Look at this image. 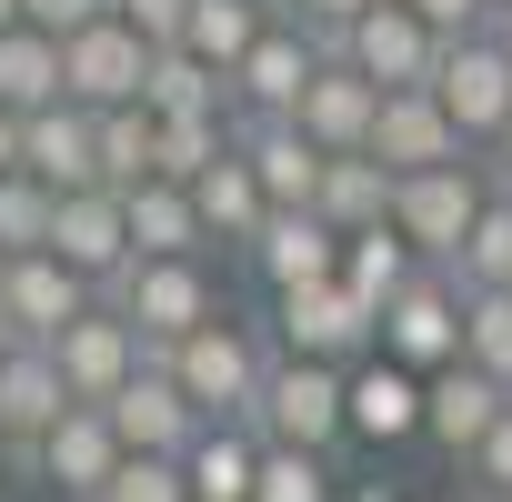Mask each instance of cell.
<instances>
[{"label": "cell", "mask_w": 512, "mask_h": 502, "mask_svg": "<svg viewBox=\"0 0 512 502\" xmlns=\"http://www.w3.org/2000/svg\"><path fill=\"white\" fill-rule=\"evenodd\" d=\"M272 352H282V332H262V322H241L231 302L201 322V332H181L161 362L181 372V392L211 412V422H251V402H262V372H272Z\"/></svg>", "instance_id": "6da1fadb"}, {"label": "cell", "mask_w": 512, "mask_h": 502, "mask_svg": "<svg viewBox=\"0 0 512 502\" xmlns=\"http://www.w3.org/2000/svg\"><path fill=\"white\" fill-rule=\"evenodd\" d=\"M101 302H121L151 352H171L181 332H201L221 312V282H211V251H131V262L101 282Z\"/></svg>", "instance_id": "7a4b0ae2"}, {"label": "cell", "mask_w": 512, "mask_h": 502, "mask_svg": "<svg viewBox=\"0 0 512 502\" xmlns=\"http://www.w3.org/2000/svg\"><path fill=\"white\" fill-rule=\"evenodd\" d=\"M251 432H262V442H312V452H342V442H352V362L272 352L262 402H251Z\"/></svg>", "instance_id": "3957f363"}, {"label": "cell", "mask_w": 512, "mask_h": 502, "mask_svg": "<svg viewBox=\"0 0 512 502\" xmlns=\"http://www.w3.org/2000/svg\"><path fill=\"white\" fill-rule=\"evenodd\" d=\"M432 91H442V111L462 121V141H472V151H492V141L512 131V31H502V21L442 31Z\"/></svg>", "instance_id": "277c9868"}, {"label": "cell", "mask_w": 512, "mask_h": 502, "mask_svg": "<svg viewBox=\"0 0 512 502\" xmlns=\"http://www.w3.org/2000/svg\"><path fill=\"white\" fill-rule=\"evenodd\" d=\"M482 201H492V161H482V151H462V161L402 171V191H392V221L412 231V251H422V262H462V241H472Z\"/></svg>", "instance_id": "5b68a950"}, {"label": "cell", "mask_w": 512, "mask_h": 502, "mask_svg": "<svg viewBox=\"0 0 512 502\" xmlns=\"http://www.w3.org/2000/svg\"><path fill=\"white\" fill-rule=\"evenodd\" d=\"M272 332H282V352H312V362H362V352H382V312H372L342 272L272 292Z\"/></svg>", "instance_id": "8992f818"}, {"label": "cell", "mask_w": 512, "mask_h": 502, "mask_svg": "<svg viewBox=\"0 0 512 502\" xmlns=\"http://www.w3.org/2000/svg\"><path fill=\"white\" fill-rule=\"evenodd\" d=\"M462 272L452 262H422L392 302H382V352L392 362H412V372H442V362H462Z\"/></svg>", "instance_id": "52a82bcc"}, {"label": "cell", "mask_w": 512, "mask_h": 502, "mask_svg": "<svg viewBox=\"0 0 512 502\" xmlns=\"http://www.w3.org/2000/svg\"><path fill=\"white\" fill-rule=\"evenodd\" d=\"M322 61H332V41L302 31L292 11H272V31L231 61V111H241V121H282V111H302V91H312Z\"/></svg>", "instance_id": "ba28073f"}, {"label": "cell", "mask_w": 512, "mask_h": 502, "mask_svg": "<svg viewBox=\"0 0 512 502\" xmlns=\"http://www.w3.org/2000/svg\"><path fill=\"white\" fill-rule=\"evenodd\" d=\"M51 362H61L71 402H111V392L151 362V342H141V322H131L121 302H91L81 322H61V332H51Z\"/></svg>", "instance_id": "9c48e42d"}, {"label": "cell", "mask_w": 512, "mask_h": 502, "mask_svg": "<svg viewBox=\"0 0 512 502\" xmlns=\"http://www.w3.org/2000/svg\"><path fill=\"white\" fill-rule=\"evenodd\" d=\"M241 262H251V282H262V292H292V282L342 272V231H332V211H322V201H272V211H262V231L241 241Z\"/></svg>", "instance_id": "30bf717a"}, {"label": "cell", "mask_w": 512, "mask_h": 502, "mask_svg": "<svg viewBox=\"0 0 512 502\" xmlns=\"http://www.w3.org/2000/svg\"><path fill=\"white\" fill-rule=\"evenodd\" d=\"M352 71H372L382 91H402V81H432V61H442V21L432 11H412V0H372V11L332 41Z\"/></svg>", "instance_id": "8fae6325"}, {"label": "cell", "mask_w": 512, "mask_h": 502, "mask_svg": "<svg viewBox=\"0 0 512 502\" xmlns=\"http://www.w3.org/2000/svg\"><path fill=\"white\" fill-rule=\"evenodd\" d=\"M151 31L141 21H121V11H101L91 31H71L61 41V61H71V101H91V111H111V101H141L151 91Z\"/></svg>", "instance_id": "7c38bea8"}, {"label": "cell", "mask_w": 512, "mask_h": 502, "mask_svg": "<svg viewBox=\"0 0 512 502\" xmlns=\"http://www.w3.org/2000/svg\"><path fill=\"white\" fill-rule=\"evenodd\" d=\"M502 412H512V382H502V372H482V362L462 352V362H442V372H432V392H422V442H432L442 462H472V442H482Z\"/></svg>", "instance_id": "4fadbf2b"}, {"label": "cell", "mask_w": 512, "mask_h": 502, "mask_svg": "<svg viewBox=\"0 0 512 502\" xmlns=\"http://www.w3.org/2000/svg\"><path fill=\"white\" fill-rule=\"evenodd\" d=\"M101 302V282L81 272V262H61V251L41 241V251H11V292H0V322H11L21 342H51L61 322H81Z\"/></svg>", "instance_id": "5bb4252c"}, {"label": "cell", "mask_w": 512, "mask_h": 502, "mask_svg": "<svg viewBox=\"0 0 512 502\" xmlns=\"http://www.w3.org/2000/svg\"><path fill=\"white\" fill-rule=\"evenodd\" d=\"M71 412V382H61V362H51V342H21L11 332V352H0V432H11V452H21V472L41 482V432Z\"/></svg>", "instance_id": "9a60e30c"}, {"label": "cell", "mask_w": 512, "mask_h": 502, "mask_svg": "<svg viewBox=\"0 0 512 502\" xmlns=\"http://www.w3.org/2000/svg\"><path fill=\"white\" fill-rule=\"evenodd\" d=\"M101 412L121 422V442H131V452H191V442H201V422H211V412L181 392V372H171L161 352H151V362H141V372H131Z\"/></svg>", "instance_id": "2e32d148"}, {"label": "cell", "mask_w": 512, "mask_h": 502, "mask_svg": "<svg viewBox=\"0 0 512 502\" xmlns=\"http://www.w3.org/2000/svg\"><path fill=\"white\" fill-rule=\"evenodd\" d=\"M422 392H432V372H412V362H392V352H362V362H352V442H362V452L422 442Z\"/></svg>", "instance_id": "e0dca14e"}, {"label": "cell", "mask_w": 512, "mask_h": 502, "mask_svg": "<svg viewBox=\"0 0 512 502\" xmlns=\"http://www.w3.org/2000/svg\"><path fill=\"white\" fill-rule=\"evenodd\" d=\"M121 452H131L121 422H111L101 402H71V412L41 432V482H51L61 502H101V482L121 472Z\"/></svg>", "instance_id": "ac0fdd59"}, {"label": "cell", "mask_w": 512, "mask_h": 502, "mask_svg": "<svg viewBox=\"0 0 512 502\" xmlns=\"http://www.w3.org/2000/svg\"><path fill=\"white\" fill-rule=\"evenodd\" d=\"M51 251H61V262H81L91 282H111V272L131 262V201H121V181H81V191H61V211H51Z\"/></svg>", "instance_id": "d6986e66"}, {"label": "cell", "mask_w": 512, "mask_h": 502, "mask_svg": "<svg viewBox=\"0 0 512 502\" xmlns=\"http://www.w3.org/2000/svg\"><path fill=\"white\" fill-rule=\"evenodd\" d=\"M372 151H382L392 171H432V161H462L472 141H462V121L442 111V91H432V81H402V91H382Z\"/></svg>", "instance_id": "ffe728a7"}, {"label": "cell", "mask_w": 512, "mask_h": 502, "mask_svg": "<svg viewBox=\"0 0 512 502\" xmlns=\"http://www.w3.org/2000/svg\"><path fill=\"white\" fill-rule=\"evenodd\" d=\"M21 171H41L51 191H81V181H101V111L91 101H41L31 121H21Z\"/></svg>", "instance_id": "44dd1931"}, {"label": "cell", "mask_w": 512, "mask_h": 502, "mask_svg": "<svg viewBox=\"0 0 512 502\" xmlns=\"http://www.w3.org/2000/svg\"><path fill=\"white\" fill-rule=\"evenodd\" d=\"M322 151H372V121H382V81L372 71H352L342 51L312 71V91H302V111H292Z\"/></svg>", "instance_id": "7402d4cb"}, {"label": "cell", "mask_w": 512, "mask_h": 502, "mask_svg": "<svg viewBox=\"0 0 512 502\" xmlns=\"http://www.w3.org/2000/svg\"><path fill=\"white\" fill-rule=\"evenodd\" d=\"M191 201H201L211 251H241L251 231H262V211H272V191H262V171H251V151H241V141H231L211 171H191Z\"/></svg>", "instance_id": "603a6c76"}, {"label": "cell", "mask_w": 512, "mask_h": 502, "mask_svg": "<svg viewBox=\"0 0 512 502\" xmlns=\"http://www.w3.org/2000/svg\"><path fill=\"white\" fill-rule=\"evenodd\" d=\"M241 151H251V171H262V191L272 201H312L322 191V171H332V151L282 111V121H241Z\"/></svg>", "instance_id": "cb8c5ba5"}, {"label": "cell", "mask_w": 512, "mask_h": 502, "mask_svg": "<svg viewBox=\"0 0 512 502\" xmlns=\"http://www.w3.org/2000/svg\"><path fill=\"white\" fill-rule=\"evenodd\" d=\"M392 191H402V171L382 161V151H332V171H322V211H332V231L352 241V231H372V221H392Z\"/></svg>", "instance_id": "d4e9b609"}, {"label": "cell", "mask_w": 512, "mask_h": 502, "mask_svg": "<svg viewBox=\"0 0 512 502\" xmlns=\"http://www.w3.org/2000/svg\"><path fill=\"white\" fill-rule=\"evenodd\" d=\"M121 201H131V251H211V231H201V201H191V181L151 171V181H131Z\"/></svg>", "instance_id": "484cf974"}, {"label": "cell", "mask_w": 512, "mask_h": 502, "mask_svg": "<svg viewBox=\"0 0 512 502\" xmlns=\"http://www.w3.org/2000/svg\"><path fill=\"white\" fill-rule=\"evenodd\" d=\"M61 91H71L61 31H41V21H11V31H0V101H11V111H41V101H61Z\"/></svg>", "instance_id": "4316f807"}, {"label": "cell", "mask_w": 512, "mask_h": 502, "mask_svg": "<svg viewBox=\"0 0 512 502\" xmlns=\"http://www.w3.org/2000/svg\"><path fill=\"white\" fill-rule=\"evenodd\" d=\"M181 462H191L201 502H251V482H262V432H251V422H201V442Z\"/></svg>", "instance_id": "83f0119b"}, {"label": "cell", "mask_w": 512, "mask_h": 502, "mask_svg": "<svg viewBox=\"0 0 512 502\" xmlns=\"http://www.w3.org/2000/svg\"><path fill=\"white\" fill-rule=\"evenodd\" d=\"M412 272H422V251H412V231H402V221H372V231H352V241H342V282H352L372 312H382Z\"/></svg>", "instance_id": "f1b7e54d"}, {"label": "cell", "mask_w": 512, "mask_h": 502, "mask_svg": "<svg viewBox=\"0 0 512 502\" xmlns=\"http://www.w3.org/2000/svg\"><path fill=\"white\" fill-rule=\"evenodd\" d=\"M151 111H231V71L221 61H201L191 41H161L151 51V91H141Z\"/></svg>", "instance_id": "f546056e"}, {"label": "cell", "mask_w": 512, "mask_h": 502, "mask_svg": "<svg viewBox=\"0 0 512 502\" xmlns=\"http://www.w3.org/2000/svg\"><path fill=\"white\" fill-rule=\"evenodd\" d=\"M272 11H282V0H191V21H181V41H191L201 61H221V71H231V61H241L251 41L272 31Z\"/></svg>", "instance_id": "4dcf8cb0"}, {"label": "cell", "mask_w": 512, "mask_h": 502, "mask_svg": "<svg viewBox=\"0 0 512 502\" xmlns=\"http://www.w3.org/2000/svg\"><path fill=\"white\" fill-rule=\"evenodd\" d=\"M151 171H161V111H151V101H111V111H101V181L131 191V181H151Z\"/></svg>", "instance_id": "1f68e13d"}, {"label": "cell", "mask_w": 512, "mask_h": 502, "mask_svg": "<svg viewBox=\"0 0 512 502\" xmlns=\"http://www.w3.org/2000/svg\"><path fill=\"white\" fill-rule=\"evenodd\" d=\"M251 502H342V472L312 442H262V482H251Z\"/></svg>", "instance_id": "d6a6232c"}, {"label": "cell", "mask_w": 512, "mask_h": 502, "mask_svg": "<svg viewBox=\"0 0 512 502\" xmlns=\"http://www.w3.org/2000/svg\"><path fill=\"white\" fill-rule=\"evenodd\" d=\"M462 292H472V282H462ZM462 352L512 382V282H482V292L462 302Z\"/></svg>", "instance_id": "836d02e7"}, {"label": "cell", "mask_w": 512, "mask_h": 502, "mask_svg": "<svg viewBox=\"0 0 512 502\" xmlns=\"http://www.w3.org/2000/svg\"><path fill=\"white\" fill-rule=\"evenodd\" d=\"M101 502H201L181 452H121V472L101 482Z\"/></svg>", "instance_id": "e575fe53"}, {"label": "cell", "mask_w": 512, "mask_h": 502, "mask_svg": "<svg viewBox=\"0 0 512 502\" xmlns=\"http://www.w3.org/2000/svg\"><path fill=\"white\" fill-rule=\"evenodd\" d=\"M51 211H61V191L41 171H0V241H11V251H41L51 241Z\"/></svg>", "instance_id": "d590c367"}, {"label": "cell", "mask_w": 512, "mask_h": 502, "mask_svg": "<svg viewBox=\"0 0 512 502\" xmlns=\"http://www.w3.org/2000/svg\"><path fill=\"white\" fill-rule=\"evenodd\" d=\"M472 292L482 282H512V191L492 181V201H482V221H472V241H462V262H452Z\"/></svg>", "instance_id": "8d00e7d4"}, {"label": "cell", "mask_w": 512, "mask_h": 502, "mask_svg": "<svg viewBox=\"0 0 512 502\" xmlns=\"http://www.w3.org/2000/svg\"><path fill=\"white\" fill-rule=\"evenodd\" d=\"M462 482H472L482 502H512V412H502V422H492V432L472 442V462H462Z\"/></svg>", "instance_id": "74e56055"}, {"label": "cell", "mask_w": 512, "mask_h": 502, "mask_svg": "<svg viewBox=\"0 0 512 502\" xmlns=\"http://www.w3.org/2000/svg\"><path fill=\"white\" fill-rule=\"evenodd\" d=\"M101 11H121V0H21V21H41V31H61V41H71V31H91Z\"/></svg>", "instance_id": "f35d334b"}, {"label": "cell", "mask_w": 512, "mask_h": 502, "mask_svg": "<svg viewBox=\"0 0 512 502\" xmlns=\"http://www.w3.org/2000/svg\"><path fill=\"white\" fill-rule=\"evenodd\" d=\"M282 11H292L302 31H322V41H342V31H352V21L372 11V0H282Z\"/></svg>", "instance_id": "ab89813d"}, {"label": "cell", "mask_w": 512, "mask_h": 502, "mask_svg": "<svg viewBox=\"0 0 512 502\" xmlns=\"http://www.w3.org/2000/svg\"><path fill=\"white\" fill-rule=\"evenodd\" d=\"M121 21H141L151 41H181V21H191V0H121Z\"/></svg>", "instance_id": "60d3db41"}, {"label": "cell", "mask_w": 512, "mask_h": 502, "mask_svg": "<svg viewBox=\"0 0 512 502\" xmlns=\"http://www.w3.org/2000/svg\"><path fill=\"white\" fill-rule=\"evenodd\" d=\"M412 11H432L442 31H472V21H492V0H412Z\"/></svg>", "instance_id": "b9f144b4"}, {"label": "cell", "mask_w": 512, "mask_h": 502, "mask_svg": "<svg viewBox=\"0 0 512 502\" xmlns=\"http://www.w3.org/2000/svg\"><path fill=\"white\" fill-rule=\"evenodd\" d=\"M21 121H31V111H11V101H0V171H21Z\"/></svg>", "instance_id": "7bdbcfd3"}, {"label": "cell", "mask_w": 512, "mask_h": 502, "mask_svg": "<svg viewBox=\"0 0 512 502\" xmlns=\"http://www.w3.org/2000/svg\"><path fill=\"white\" fill-rule=\"evenodd\" d=\"M342 502H402V482H392V472H362V482H352Z\"/></svg>", "instance_id": "ee69618b"}, {"label": "cell", "mask_w": 512, "mask_h": 502, "mask_svg": "<svg viewBox=\"0 0 512 502\" xmlns=\"http://www.w3.org/2000/svg\"><path fill=\"white\" fill-rule=\"evenodd\" d=\"M482 161H492V181H502V191H512V131H502V141H492V151H482Z\"/></svg>", "instance_id": "f6af8a7d"}, {"label": "cell", "mask_w": 512, "mask_h": 502, "mask_svg": "<svg viewBox=\"0 0 512 502\" xmlns=\"http://www.w3.org/2000/svg\"><path fill=\"white\" fill-rule=\"evenodd\" d=\"M0 292H11V241H0Z\"/></svg>", "instance_id": "bcb514c9"}, {"label": "cell", "mask_w": 512, "mask_h": 502, "mask_svg": "<svg viewBox=\"0 0 512 502\" xmlns=\"http://www.w3.org/2000/svg\"><path fill=\"white\" fill-rule=\"evenodd\" d=\"M11 21H21V0H0V31H11Z\"/></svg>", "instance_id": "7dc6e473"}, {"label": "cell", "mask_w": 512, "mask_h": 502, "mask_svg": "<svg viewBox=\"0 0 512 502\" xmlns=\"http://www.w3.org/2000/svg\"><path fill=\"white\" fill-rule=\"evenodd\" d=\"M0 352H11V322H0Z\"/></svg>", "instance_id": "c3c4849f"}, {"label": "cell", "mask_w": 512, "mask_h": 502, "mask_svg": "<svg viewBox=\"0 0 512 502\" xmlns=\"http://www.w3.org/2000/svg\"><path fill=\"white\" fill-rule=\"evenodd\" d=\"M492 21H502V31H512V11H492Z\"/></svg>", "instance_id": "681fc988"}, {"label": "cell", "mask_w": 512, "mask_h": 502, "mask_svg": "<svg viewBox=\"0 0 512 502\" xmlns=\"http://www.w3.org/2000/svg\"><path fill=\"white\" fill-rule=\"evenodd\" d=\"M492 11H512V0H492Z\"/></svg>", "instance_id": "f907efd6"}, {"label": "cell", "mask_w": 512, "mask_h": 502, "mask_svg": "<svg viewBox=\"0 0 512 502\" xmlns=\"http://www.w3.org/2000/svg\"><path fill=\"white\" fill-rule=\"evenodd\" d=\"M472 502H482V492H472Z\"/></svg>", "instance_id": "816d5d0a"}]
</instances>
